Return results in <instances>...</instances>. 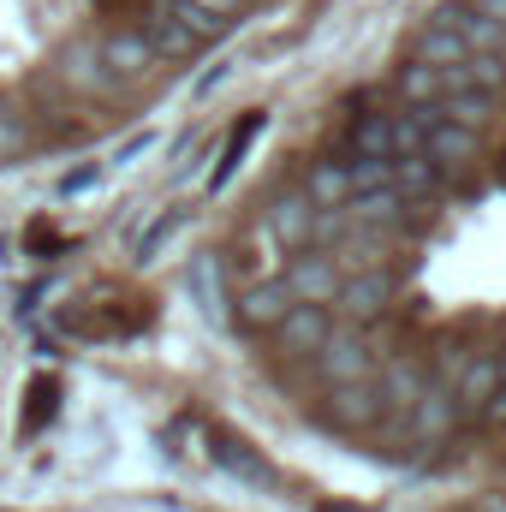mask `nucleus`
<instances>
[{
  "mask_svg": "<svg viewBox=\"0 0 506 512\" xmlns=\"http://www.w3.org/2000/svg\"><path fill=\"white\" fill-rule=\"evenodd\" d=\"M441 96H447V84H441L435 66H417V60H411V66L399 72V102H405V108H441Z\"/></svg>",
  "mask_w": 506,
  "mask_h": 512,
  "instance_id": "22",
  "label": "nucleus"
},
{
  "mask_svg": "<svg viewBox=\"0 0 506 512\" xmlns=\"http://www.w3.org/2000/svg\"><path fill=\"white\" fill-rule=\"evenodd\" d=\"M411 60L417 66H435V72H447V66H459V60H471V48H465V36L435 12L423 30H417V48H411Z\"/></svg>",
  "mask_w": 506,
  "mask_h": 512,
  "instance_id": "16",
  "label": "nucleus"
},
{
  "mask_svg": "<svg viewBox=\"0 0 506 512\" xmlns=\"http://www.w3.org/2000/svg\"><path fill=\"white\" fill-rule=\"evenodd\" d=\"M441 18L465 36V48L471 54H489V60H506V24H495V18H483V12H471L465 0H447L441 6Z\"/></svg>",
  "mask_w": 506,
  "mask_h": 512,
  "instance_id": "13",
  "label": "nucleus"
},
{
  "mask_svg": "<svg viewBox=\"0 0 506 512\" xmlns=\"http://www.w3.org/2000/svg\"><path fill=\"white\" fill-rule=\"evenodd\" d=\"M137 30H143V36H149V48H155V54H161V60H185V54H197V48H203V42H197V36H185V30H179V24H173V18H167V12H161V6H149V18H143V24H137Z\"/></svg>",
  "mask_w": 506,
  "mask_h": 512,
  "instance_id": "20",
  "label": "nucleus"
},
{
  "mask_svg": "<svg viewBox=\"0 0 506 512\" xmlns=\"http://www.w3.org/2000/svg\"><path fill=\"white\" fill-rule=\"evenodd\" d=\"M495 387H501V358H495V352H471V364H465V370H459V382H453L459 423H483V411H489Z\"/></svg>",
  "mask_w": 506,
  "mask_h": 512,
  "instance_id": "8",
  "label": "nucleus"
},
{
  "mask_svg": "<svg viewBox=\"0 0 506 512\" xmlns=\"http://www.w3.org/2000/svg\"><path fill=\"white\" fill-rule=\"evenodd\" d=\"M155 6H161V12H167V18H173L179 30H185V36H197V42H221V36L233 30V24H221V18H209L203 6H191V0H155Z\"/></svg>",
  "mask_w": 506,
  "mask_h": 512,
  "instance_id": "24",
  "label": "nucleus"
},
{
  "mask_svg": "<svg viewBox=\"0 0 506 512\" xmlns=\"http://www.w3.org/2000/svg\"><path fill=\"white\" fill-rule=\"evenodd\" d=\"M179 221H185V215H179V209H167V215H161V221H155V227L143 233V245H137V256L149 262V256H155L161 245H167V239H173V227H179Z\"/></svg>",
  "mask_w": 506,
  "mask_h": 512,
  "instance_id": "28",
  "label": "nucleus"
},
{
  "mask_svg": "<svg viewBox=\"0 0 506 512\" xmlns=\"http://www.w3.org/2000/svg\"><path fill=\"white\" fill-rule=\"evenodd\" d=\"M102 60H108V72L120 78V84H137V78H149L155 66H161V54L149 48V36L126 24V30H108L102 36Z\"/></svg>",
  "mask_w": 506,
  "mask_h": 512,
  "instance_id": "9",
  "label": "nucleus"
},
{
  "mask_svg": "<svg viewBox=\"0 0 506 512\" xmlns=\"http://www.w3.org/2000/svg\"><path fill=\"white\" fill-rule=\"evenodd\" d=\"M322 512H364V507H322Z\"/></svg>",
  "mask_w": 506,
  "mask_h": 512,
  "instance_id": "31",
  "label": "nucleus"
},
{
  "mask_svg": "<svg viewBox=\"0 0 506 512\" xmlns=\"http://www.w3.org/2000/svg\"><path fill=\"white\" fill-rule=\"evenodd\" d=\"M501 179H506V161H501Z\"/></svg>",
  "mask_w": 506,
  "mask_h": 512,
  "instance_id": "33",
  "label": "nucleus"
},
{
  "mask_svg": "<svg viewBox=\"0 0 506 512\" xmlns=\"http://www.w3.org/2000/svg\"><path fill=\"white\" fill-rule=\"evenodd\" d=\"M30 149V126H24V114L12 108V102H0V161H12V155H24Z\"/></svg>",
  "mask_w": 506,
  "mask_h": 512,
  "instance_id": "27",
  "label": "nucleus"
},
{
  "mask_svg": "<svg viewBox=\"0 0 506 512\" xmlns=\"http://www.w3.org/2000/svg\"><path fill=\"white\" fill-rule=\"evenodd\" d=\"M215 465H227L239 483H251V489H262V495H274L280 489V471L256 453L251 441H233V435H215Z\"/></svg>",
  "mask_w": 506,
  "mask_h": 512,
  "instance_id": "14",
  "label": "nucleus"
},
{
  "mask_svg": "<svg viewBox=\"0 0 506 512\" xmlns=\"http://www.w3.org/2000/svg\"><path fill=\"white\" fill-rule=\"evenodd\" d=\"M376 364H381V352L370 346L364 328H334L328 346L316 352V370H322L328 387H370L376 382Z\"/></svg>",
  "mask_w": 506,
  "mask_h": 512,
  "instance_id": "1",
  "label": "nucleus"
},
{
  "mask_svg": "<svg viewBox=\"0 0 506 512\" xmlns=\"http://www.w3.org/2000/svg\"><path fill=\"white\" fill-rule=\"evenodd\" d=\"M292 310H298V298L286 292V280H256V286H245V292H239L233 322H239L245 334H274Z\"/></svg>",
  "mask_w": 506,
  "mask_h": 512,
  "instance_id": "6",
  "label": "nucleus"
},
{
  "mask_svg": "<svg viewBox=\"0 0 506 512\" xmlns=\"http://www.w3.org/2000/svg\"><path fill=\"white\" fill-rule=\"evenodd\" d=\"M489 108H495L489 96H441V108H435V114H441L447 126L483 131V120H489Z\"/></svg>",
  "mask_w": 506,
  "mask_h": 512,
  "instance_id": "25",
  "label": "nucleus"
},
{
  "mask_svg": "<svg viewBox=\"0 0 506 512\" xmlns=\"http://www.w3.org/2000/svg\"><path fill=\"white\" fill-rule=\"evenodd\" d=\"M280 280H286V292H292L298 304H316V310H328V304L340 298V286H346V274H340V262H334V256H322V251H304V256H292Z\"/></svg>",
  "mask_w": 506,
  "mask_h": 512,
  "instance_id": "3",
  "label": "nucleus"
},
{
  "mask_svg": "<svg viewBox=\"0 0 506 512\" xmlns=\"http://www.w3.org/2000/svg\"><path fill=\"white\" fill-rule=\"evenodd\" d=\"M298 191H304L316 209H346V203H352V167H346V161H316Z\"/></svg>",
  "mask_w": 506,
  "mask_h": 512,
  "instance_id": "18",
  "label": "nucleus"
},
{
  "mask_svg": "<svg viewBox=\"0 0 506 512\" xmlns=\"http://www.w3.org/2000/svg\"><path fill=\"white\" fill-rule=\"evenodd\" d=\"M322 417L334 423V429H370L381 423V399H376V382L370 387H328V405H322Z\"/></svg>",
  "mask_w": 506,
  "mask_h": 512,
  "instance_id": "15",
  "label": "nucleus"
},
{
  "mask_svg": "<svg viewBox=\"0 0 506 512\" xmlns=\"http://www.w3.org/2000/svg\"><path fill=\"white\" fill-rule=\"evenodd\" d=\"M352 161H393V114H364L346 137Z\"/></svg>",
  "mask_w": 506,
  "mask_h": 512,
  "instance_id": "19",
  "label": "nucleus"
},
{
  "mask_svg": "<svg viewBox=\"0 0 506 512\" xmlns=\"http://www.w3.org/2000/svg\"><path fill=\"white\" fill-rule=\"evenodd\" d=\"M54 72H60V84H66V90H78V96H102V102H108V96H120V90H126V84L108 72L102 42H72V48L60 54V66H54Z\"/></svg>",
  "mask_w": 506,
  "mask_h": 512,
  "instance_id": "5",
  "label": "nucleus"
},
{
  "mask_svg": "<svg viewBox=\"0 0 506 512\" xmlns=\"http://www.w3.org/2000/svg\"><path fill=\"white\" fill-rule=\"evenodd\" d=\"M489 512H506V501H489Z\"/></svg>",
  "mask_w": 506,
  "mask_h": 512,
  "instance_id": "32",
  "label": "nucleus"
},
{
  "mask_svg": "<svg viewBox=\"0 0 506 512\" xmlns=\"http://www.w3.org/2000/svg\"><path fill=\"white\" fill-rule=\"evenodd\" d=\"M471 12H483V18H495V24H506V0H465Z\"/></svg>",
  "mask_w": 506,
  "mask_h": 512,
  "instance_id": "30",
  "label": "nucleus"
},
{
  "mask_svg": "<svg viewBox=\"0 0 506 512\" xmlns=\"http://www.w3.org/2000/svg\"><path fill=\"white\" fill-rule=\"evenodd\" d=\"M316 203L304 197V191H286V197H274V209H268V227H274V239L286 245V251H310L316 245Z\"/></svg>",
  "mask_w": 506,
  "mask_h": 512,
  "instance_id": "10",
  "label": "nucleus"
},
{
  "mask_svg": "<svg viewBox=\"0 0 506 512\" xmlns=\"http://www.w3.org/2000/svg\"><path fill=\"white\" fill-rule=\"evenodd\" d=\"M393 191H399L405 203L435 197V191H441V167H435L429 155H417V161H393Z\"/></svg>",
  "mask_w": 506,
  "mask_h": 512,
  "instance_id": "23",
  "label": "nucleus"
},
{
  "mask_svg": "<svg viewBox=\"0 0 506 512\" xmlns=\"http://www.w3.org/2000/svg\"><path fill=\"white\" fill-rule=\"evenodd\" d=\"M328 334H334V316L316 310V304H298V310L274 328V340H280L286 358H316V352L328 346Z\"/></svg>",
  "mask_w": 506,
  "mask_h": 512,
  "instance_id": "11",
  "label": "nucleus"
},
{
  "mask_svg": "<svg viewBox=\"0 0 506 512\" xmlns=\"http://www.w3.org/2000/svg\"><path fill=\"white\" fill-rule=\"evenodd\" d=\"M411 209H417V203H405L393 185H387V191H370V197H352V203H346L352 227H370V233H381V227H405V221H411Z\"/></svg>",
  "mask_w": 506,
  "mask_h": 512,
  "instance_id": "17",
  "label": "nucleus"
},
{
  "mask_svg": "<svg viewBox=\"0 0 506 512\" xmlns=\"http://www.w3.org/2000/svg\"><path fill=\"white\" fill-rule=\"evenodd\" d=\"M441 84H447V96H501L506 90V60H489V54H471V60H459V66H447L441 72Z\"/></svg>",
  "mask_w": 506,
  "mask_h": 512,
  "instance_id": "12",
  "label": "nucleus"
},
{
  "mask_svg": "<svg viewBox=\"0 0 506 512\" xmlns=\"http://www.w3.org/2000/svg\"><path fill=\"white\" fill-rule=\"evenodd\" d=\"M387 304H393V274H387V268L346 274V286H340V298H334V310L346 316V328H364V322H376Z\"/></svg>",
  "mask_w": 506,
  "mask_h": 512,
  "instance_id": "7",
  "label": "nucleus"
},
{
  "mask_svg": "<svg viewBox=\"0 0 506 512\" xmlns=\"http://www.w3.org/2000/svg\"><path fill=\"white\" fill-rule=\"evenodd\" d=\"M256 137H262V114H251L245 126H239L233 137H227V155H221V167H215V185H227V179H233V167L245 161V149H251Z\"/></svg>",
  "mask_w": 506,
  "mask_h": 512,
  "instance_id": "26",
  "label": "nucleus"
},
{
  "mask_svg": "<svg viewBox=\"0 0 506 512\" xmlns=\"http://www.w3.org/2000/svg\"><path fill=\"white\" fill-rule=\"evenodd\" d=\"M245 6H251V0H245Z\"/></svg>",
  "mask_w": 506,
  "mask_h": 512,
  "instance_id": "34",
  "label": "nucleus"
},
{
  "mask_svg": "<svg viewBox=\"0 0 506 512\" xmlns=\"http://www.w3.org/2000/svg\"><path fill=\"white\" fill-rule=\"evenodd\" d=\"M191 6H203L209 18H221V24H233L239 12H245V0H191Z\"/></svg>",
  "mask_w": 506,
  "mask_h": 512,
  "instance_id": "29",
  "label": "nucleus"
},
{
  "mask_svg": "<svg viewBox=\"0 0 506 512\" xmlns=\"http://www.w3.org/2000/svg\"><path fill=\"white\" fill-rule=\"evenodd\" d=\"M453 429H459L453 387H447V382H429V387H423V399L411 405V417L393 429V441H411V447H441V441H453Z\"/></svg>",
  "mask_w": 506,
  "mask_h": 512,
  "instance_id": "2",
  "label": "nucleus"
},
{
  "mask_svg": "<svg viewBox=\"0 0 506 512\" xmlns=\"http://www.w3.org/2000/svg\"><path fill=\"white\" fill-rule=\"evenodd\" d=\"M471 155H477V131H465V126H447V120H441V126L429 131V161H435L441 173H453V167H465Z\"/></svg>",
  "mask_w": 506,
  "mask_h": 512,
  "instance_id": "21",
  "label": "nucleus"
},
{
  "mask_svg": "<svg viewBox=\"0 0 506 512\" xmlns=\"http://www.w3.org/2000/svg\"><path fill=\"white\" fill-rule=\"evenodd\" d=\"M423 387H429V370H423L417 358H393V364L376 376V399H381V423H387V435L411 417V405L423 399Z\"/></svg>",
  "mask_w": 506,
  "mask_h": 512,
  "instance_id": "4",
  "label": "nucleus"
}]
</instances>
